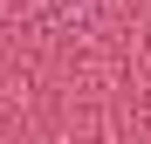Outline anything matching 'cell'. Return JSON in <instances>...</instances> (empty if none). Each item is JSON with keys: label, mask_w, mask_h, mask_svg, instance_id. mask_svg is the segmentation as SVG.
<instances>
[]
</instances>
